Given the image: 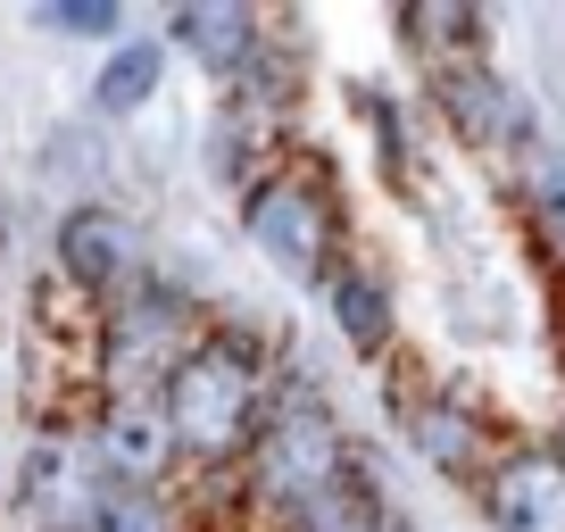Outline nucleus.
Masks as SVG:
<instances>
[{
    "mask_svg": "<svg viewBox=\"0 0 565 532\" xmlns=\"http://www.w3.org/2000/svg\"><path fill=\"white\" fill-rule=\"evenodd\" d=\"M58 284L92 291V300H117L125 284H141V233L125 225L117 209H100V200H84V209L58 216Z\"/></svg>",
    "mask_w": 565,
    "mask_h": 532,
    "instance_id": "6",
    "label": "nucleus"
},
{
    "mask_svg": "<svg viewBox=\"0 0 565 532\" xmlns=\"http://www.w3.org/2000/svg\"><path fill=\"white\" fill-rule=\"evenodd\" d=\"M350 532H407V524H399V515H383V508H366V515H358Z\"/></svg>",
    "mask_w": 565,
    "mask_h": 532,
    "instance_id": "16",
    "label": "nucleus"
},
{
    "mask_svg": "<svg viewBox=\"0 0 565 532\" xmlns=\"http://www.w3.org/2000/svg\"><path fill=\"white\" fill-rule=\"evenodd\" d=\"M84 532H175V508H167V491H125V482L92 475Z\"/></svg>",
    "mask_w": 565,
    "mask_h": 532,
    "instance_id": "13",
    "label": "nucleus"
},
{
    "mask_svg": "<svg viewBox=\"0 0 565 532\" xmlns=\"http://www.w3.org/2000/svg\"><path fill=\"white\" fill-rule=\"evenodd\" d=\"M167 42H175L192 67H209L216 84H233V75L258 67L266 25H258V9H249V0H183L175 18H167Z\"/></svg>",
    "mask_w": 565,
    "mask_h": 532,
    "instance_id": "8",
    "label": "nucleus"
},
{
    "mask_svg": "<svg viewBox=\"0 0 565 532\" xmlns=\"http://www.w3.org/2000/svg\"><path fill=\"white\" fill-rule=\"evenodd\" d=\"M482 515L499 532H565V466L557 449H508L482 466Z\"/></svg>",
    "mask_w": 565,
    "mask_h": 532,
    "instance_id": "7",
    "label": "nucleus"
},
{
    "mask_svg": "<svg viewBox=\"0 0 565 532\" xmlns=\"http://www.w3.org/2000/svg\"><path fill=\"white\" fill-rule=\"evenodd\" d=\"M159 84H167V42L125 34V42H108L100 75H92V108H100V117H134Z\"/></svg>",
    "mask_w": 565,
    "mask_h": 532,
    "instance_id": "12",
    "label": "nucleus"
},
{
    "mask_svg": "<svg viewBox=\"0 0 565 532\" xmlns=\"http://www.w3.org/2000/svg\"><path fill=\"white\" fill-rule=\"evenodd\" d=\"M92 475L125 482V491H167L175 475V433H167L159 391H108L100 416H92V441H84Z\"/></svg>",
    "mask_w": 565,
    "mask_h": 532,
    "instance_id": "5",
    "label": "nucleus"
},
{
    "mask_svg": "<svg viewBox=\"0 0 565 532\" xmlns=\"http://www.w3.org/2000/svg\"><path fill=\"white\" fill-rule=\"evenodd\" d=\"M366 108H374V100H366ZM374 159H383L391 175L407 183V134H399V108H391V100L374 108Z\"/></svg>",
    "mask_w": 565,
    "mask_h": 532,
    "instance_id": "15",
    "label": "nucleus"
},
{
    "mask_svg": "<svg viewBox=\"0 0 565 532\" xmlns=\"http://www.w3.org/2000/svg\"><path fill=\"white\" fill-rule=\"evenodd\" d=\"M433 100H441L449 134H458V142H475V150L515 142V134H524V100H515V92L499 84L482 58H449V67H433Z\"/></svg>",
    "mask_w": 565,
    "mask_h": 532,
    "instance_id": "10",
    "label": "nucleus"
},
{
    "mask_svg": "<svg viewBox=\"0 0 565 532\" xmlns=\"http://www.w3.org/2000/svg\"><path fill=\"white\" fill-rule=\"evenodd\" d=\"M242 233L275 275L291 284H333L341 266V209L324 167H266L242 183Z\"/></svg>",
    "mask_w": 565,
    "mask_h": 532,
    "instance_id": "3",
    "label": "nucleus"
},
{
    "mask_svg": "<svg viewBox=\"0 0 565 532\" xmlns=\"http://www.w3.org/2000/svg\"><path fill=\"white\" fill-rule=\"evenodd\" d=\"M25 25H42V34H84V42H125V0H34Z\"/></svg>",
    "mask_w": 565,
    "mask_h": 532,
    "instance_id": "14",
    "label": "nucleus"
},
{
    "mask_svg": "<svg viewBox=\"0 0 565 532\" xmlns=\"http://www.w3.org/2000/svg\"><path fill=\"white\" fill-rule=\"evenodd\" d=\"M200 341V317L175 284L141 275L100 308V358H108V391H159L175 374V358Z\"/></svg>",
    "mask_w": 565,
    "mask_h": 532,
    "instance_id": "4",
    "label": "nucleus"
},
{
    "mask_svg": "<svg viewBox=\"0 0 565 532\" xmlns=\"http://www.w3.org/2000/svg\"><path fill=\"white\" fill-rule=\"evenodd\" d=\"M399 425H407V449H416L433 475H475L491 466V425H482L466 400H449V391H424V400H399Z\"/></svg>",
    "mask_w": 565,
    "mask_h": 532,
    "instance_id": "9",
    "label": "nucleus"
},
{
    "mask_svg": "<svg viewBox=\"0 0 565 532\" xmlns=\"http://www.w3.org/2000/svg\"><path fill=\"white\" fill-rule=\"evenodd\" d=\"M557 466H565V425H557Z\"/></svg>",
    "mask_w": 565,
    "mask_h": 532,
    "instance_id": "17",
    "label": "nucleus"
},
{
    "mask_svg": "<svg viewBox=\"0 0 565 532\" xmlns=\"http://www.w3.org/2000/svg\"><path fill=\"white\" fill-rule=\"evenodd\" d=\"M324 308H333L341 341H350L358 358H383V350H391V284H383V266L341 258L333 284H324Z\"/></svg>",
    "mask_w": 565,
    "mask_h": 532,
    "instance_id": "11",
    "label": "nucleus"
},
{
    "mask_svg": "<svg viewBox=\"0 0 565 532\" xmlns=\"http://www.w3.org/2000/svg\"><path fill=\"white\" fill-rule=\"evenodd\" d=\"M266 366L249 333H200L192 350L175 358V374L159 383L167 433H175V458L192 466H242L249 441L266 425Z\"/></svg>",
    "mask_w": 565,
    "mask_h": 532,
    "instance_id": "1",
    "label": "nucleus"
},
{
    "mask_svg": "<svg viewBox=\"0 0 565 532\" xmlns=\"http://www.w3.org/2000/svg\"><path fill=\"white\" fill-rule=\"evenodd\" d=\"M249 499L282 524H300L308 508H324L333 491H350V441H341L333 408L308 383L266 391V425L249 441Z\"/></svg>",
    "mask_w": 565,
    "mask_h": 532,
    "instance_id": "2",
    "label": "nucleus"
}]
</instances>
